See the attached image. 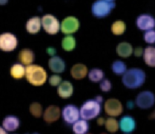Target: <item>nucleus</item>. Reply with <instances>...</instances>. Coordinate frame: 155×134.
Returning <instances> with one entry per match:
<instances>
[{
    "label": "nucleus",
    "mask_w": 155,
    "mask_h": 134,
    "mask_svg": "<svg viewBox=\"0 0 155 134\" xmlns=\"http://www.w3.org/2000/svg\"><path fill=\"white\" fill-rule=\"evenodd\" d=\"M30 111L35 116H40L42 113V107L38 102H33L30 106Z\"/></svg>",
    "instance_id": "c85d7f7f"
},
{
    "label": "nucleus",
    "mask_w": 155,
    "mask_h": 134,
    "mask_svg": "<svg viewBox=\"0 0 155 134\" xmlns=\"http://www.w3.org/2000/svg\"><path fill=\"white\" fill-rule=\"evenodd\" d=\"M149 118H155V110L150 115Z\"/></svg>",
    "instance_id": "58836bf2"
},
{
    "label": "nucleus",
    "mask_w": 155,
    "mask_h": 134,
    "mask_svg": "<svg viewBox=\"0 0 155 134\" xmlns=\"http://www.w3.org/2000/svg\"><path fill=\"white\" fill-rule=\"evenodd\" d=\"M111 88V82L108 79H104L100 83V88L103 91L107 92L110 90Z\"/></svg>",
    "instance_id": "7c9ffc66"
},
{
    "label": "nucleus",
    "mask_w": 155,
    "mask_h": 134,
    "mask_svg": "<svg viewBox=\"0 0 155 134\" xmlns=\"http://www.w3.org/2000/svg\"><path fill=\"white\" fill-rule=\"evenodd\" d=\"M117 53L121 57H127L133 53L132 46L127 42H121L116 47Z\"/></svg>",
    "instance_id": "412c9836"
},
{
    "label": "nucleus",
    "mask_w": 155,
    "mask_h": 134,
    "mask_svg": "<svg viewBox=\"0 0 155 134\" xmlns=\"http://www.w3.org/2000/svg\"><path fill=\"white\" fill-rule=\"evenodd\" d=\"M145 63L150 66H155V48L148 46L145 48L143 53Z\"/></svg>",
    "instance_id": "aec40b11"
},
{
    "label": "nucleus",
    "mask_w": 155,
    "mask_h": 134,
    "mask_svg": "<svg viewBox=\"0 0 155 134\" xmlns=\"http://www.w3.org/2000/svg\"><path fill=\"white\" fill-rule=\"evenodd\" d=\"M10 74L15 78H21L25 75V68L20 63H15L10 68Z\"/></svg>",
    "instance_id": "5701e85b"
},
{
    "label": "nucleus",
    "mask_w": 155,
    "mask_h": 134,
    "mask_svg": "<svg viewBox=\"0 0 155 134\" xmlns=\"http://www.w3.org/2000/svg\"><path fill=\"white\" fill-rule=\"evenodd\" d=\"M25 75L27 80L32 85L39 86L44 84L47 77L46 71L38 65H28L25 68Z\"/></svg>",
    "instance_id": "f03ea898"
},
{
    "label": "nucleus",
    "mask_w": 155,
    "mask_h": 134,
    "mask_svg": "<svg viewBox=\"0 0 155 134\" xmlns=\"http://www.w3.org/2000/svg\"><path fill=\"white\" fill-rule=\"evenodd\" d=\"M41 24L45 31L50 34L57 33L59 30V22L53 15L47 14L41 18Z\"/></svg>",
    "instance_id": "39448f33"
},
{
    "label": "nucleus",
    "mask_w": 155,
    "mask_h": 134,
    "mask_svg": "<svg viewBox=\"0 0 155 134\" xmlns=\"http://www.w3.org/2000/svg\"><path fill=\"white\" fill-rule=\"evenodd\" d=\"M105 1H112L113 0H105Z\"/></svg>",
    "instance_id": "37998d69"
},
{
    "label": "nucleus",
    "mask_w": 155,
    "mask_h": 134,
    "mask_svg": "<svg viewBox=\"0 0 155 134\" xmlns=\"http://www.w3.org/2000/svg\"><path fill=\"white\" fill-rule=\"evenodd\" d=\"M145 73L139 68H131L124 74L122 81L128 88H136L141 86L145 81Z\"/></svg>",
    "instance_id": "f257e3e1"
},
{
    "label": "nucleus",
    "mask_w": 155,
    "mask_h": 134,
    "mask_svg": "<svg viewBox=\"0 0 155 134\" xmlns=\"http://www.w3.org/2000/svg\"><path fill=\"white\" fill-rule=\"evenodd\" d=\"M87 134H92V133H87Z\"/></svg>",
    "instance_id": "c03bdc74"
},
{
    "label": "nucleus",
    "mask_w": 155,
    "mask_h": 134,
    "mask_svg": "<svg viewBox=\"0 0 155 134\" xmlns=\"http://www.w3.org/2000/svg\"><path fill=\"white\" fill-rule=\"evenodd\" d=\"M18 59L19 61L24 65H31L35 59V55L32 50L24 48L20 51L18 54Z\"/></svg>",
    "instance_id": "f3484780"
},
{
    "label": "nucleus",
    "mask_w": 155,
    "mask_h": 134,
    "mask_svg": "<svg viewBox=\"0 0 155 134\" xmlns=\"http://www.w3.org/2000/svg\"><path fill=\"white\" fill-rule=\"evenodd\" d=\"M126 29L125 24L122 21H115L111 27V30L114 34H121Z\"/></svg>",
    "instance_id": "a878e982"
},
{
    "label": "nucleus",
    "mask_w": 155,
    "mask_h": 134,
    "mask_svg": "<svg viewBox=\"0 0 155 134\" xmlns=\"http://www.w3.org/2000/svg\"><path fill=\"white\" fill-rule=\"evenodd\" d=\"M25 134H29V133H25Z\"/></svg>",
    "instance_id": "a18cd8bd"
},
{
    "label": "nucleus",
    "mask_w": 155,
    "mask_h": 134,
    "mask_svg": "<svg viewBox=\"0 0 155 134\" xmlns=\"http://www.w3.org/2000/svg\"><path fill=\"white\" fill-rule=\"evenodd\" d=\"M0 134H8V133L5 131V130L0 126Z\"/></svg>",
    "instance_id": "4c0bfd02"
},
{
    "label": "nucleus",
    "mask_w": 155,
    "mask_h": 134,
    "mask_svg": "<svg viewBox=\"0 0 155 134\" xmlns=\"http://www.w3.org/2000/svg\"><path fill=\"white\" fill-rule=\"evenodd\" d=\"M101 109V103L96 100H88L83 103L80 109V115L84 119H91L96 116Z\"/></svg>",
    "instance_id": "7ed1b4c3"
},
{
    "label": "nucleus",
    "mask_w": 155,
    "mask_h": 134,
    "mask_svg": "<svg viewBox=\"0 0 155 134\" xmlns=\"http://www.w3.org/2000/svg\"><path fill=\"white\" fill-rule=\"evenodd\" d=\"M18 45L16 37L10 33H4L0 34V49L4 51H11L15 49Z\"/></svg>",
    "instance_id": "423d86ee"
},
{
    "label": "nucleus",
    "mask_w": 155,
    "mask_h": 134,
    "mask_svg": "<svg viewBox=\"0 0 155 134\" xmlns=\"http://www.w3.org/2000/svg\"><path fill=\"white\" fill-rule=\"evenodd\" d=\"M47 53L50 55V56H54V55L56 54V51L55 49V48H53V47H48L46 49Z\"/></svg>",
    "instance_id": "72a5a7b5"
},
{
    "label": "nucleus",
    "mask_w": 155,
    "mask_h": 134,
    "mask_svg": "<svg viewBox=\"0 0 155 134\" xmlns=\"http://www.w3.org/2000/svg\"><path fill=\"white\" fill-rule=\"evenodd\" d=\"M79 27V22L77 18L73 16H68L62 22L61 29L65 34H70L78 30Z\"/></svg>",
    "instance_id": "9d476101"
},
{
    "label": "nucleus",
    "mask_w": 155,
    "mask_h": 134,
    "mask_svg": "<svg viewBox=\"0 0 155 134\" xmlns=\"http://www.w3.org/2000/svg\"><path fill=\"white\" fill-rule=\"evenodd\" d=\"M105 126L107 130L110 132H115L118 130L119 123L113 117L108 118L105 121Z\"/></svg>",
    "instance_id": "393cba45"
},
{
    "label": "nucleus",
    "mask_w": 155,
    "mask_h": 134,
    "mask_svg": "<svg viewBox=\"0 0 155 134\" xmlns=\"http://www.w3.org/2000/svg\"><path fill=\"white\" fill-rule=\"evenodd\" d=\"M127 107L128 108V109H132L134 107V103L133 101L131 100H129L127 101Z\"/></svg>",
    "instance_id": "c9c22d12"
},
{
    "label": "nucleus",
    "mask_w": 155,
    "mask_h": 134,
    "mask_svg": "<svg viewBox=\"0 0 155 134\" xmlns=\"http://www.w3.org/2000/svg\"><path fill=\"white\" fill-rule=\"evenodd\" d=\"M104 109L105 112L111 116L119 115L123 110L121 102L116 98H109L105 101Z\"/></svg>",
    "instance_id": "1a4fd4ad"
},
{
    "label": "nucleus",
    "mask_w": 155,
    "mask_h": 134,
    "mask_svg": "<svg viewBox=\"0 0 155 134\" xmlns=\"http://www.w3.org/2000/svg\"><path fill=\"white\" fill-rule=\"evenodd\" d=\"M76 45L75 39L72 36H66L62 40V46L65 51L72 50Z\"/></svg>",
    "instance_id": "b1692460"
},
{
    "label": "nucleus",
    "mask_w": 155,
    "mask_h": 134,
    "mask_svg": "<svg viewBox=\"0 0 155 134\" xmlns=\"http://www.w3.org/2000/svg\"><path fill=\"white\" fill-rule=\"evenodd\" d=\"M112 70L116 74H122L127 71V66L123 62L116 60L112 65Z\"/></svg>",
    "instance_id": "cd10ccee"
},
{
    "label": "nucleus",
    "mask_w": 155,
    "mask_h": 134,
    "mask_svg": "<svg viewBox=\"0 0 155 134\" xmlns=\"http://www.w3.org/2000/svg\"><path fill=\"white\" fill-rule=\"evenodd\" d=\"M144 39L146 42L153 43L155 42V30H150L144 34Z\"/></svg>",
    "instance_id": "c756f323"
},
{
    "label": "nucleus",
    "mask_w": 155,
    "mask_h": 134,
    "mask_svg": "<svg viewBox=\"0 0 155 134\" xmlns=\"http://www.w3.org/2000/svg\"><path fill=\"white\" fill-rule=\"evenodd\" d=\"M61 77L58 75H52L49 78V83L52 86L59 85L61 82Z\"/></svg>",
    "instance_id": "2f4dec72"
},
{
    "label": "nucleus",
    "mask_w": 155,
    "mask_h": 134,
    "mask_svg": "<svg viewBox=\"0 0 155 134\" xmlns=\"http://www.w3.org/2000/svg\"><path fill=\"white\" fill-rule=\"evenodd\" d=\"M48 66L50 69L54 72L60 73L65 69V63L59 56H53L48 60Z\"/></svg>",
    "instance_id": "4468645a"
},
{
    "label": "nucleus",
    "mask_w": 155,
    "mask_h": 134,
    "mask_svg": "<svg viewBox=\"0 0 155 134\" xmlns=\"http://www.w3.org/2000/svg\"><path fill=\"white\" fill-rule=\"evenodd\" d=\"M94 100H96L97 102H99V103H101L102 102V100H103V98H102V97L101 96V95H97Z\"/></svg>",
    "instance_id": "e433bc0d"
},
{
    "label": "nucleus",
    "mask_w": 155,
    "mask_h": 134,
    "mask_svg": "<svg viewBox=\"0 0 155 134\" xmlns=\"http://www.w3.org/2000/svg\"><path fill=\"white\" fill-rule=\"evenodd\" d=\"M73 130L76 134H85L88 129V123L85 120H78L73 123Z\"/></svg>",
    "instance_id": "4be33fe9"
},
{
    "label": "nucleus",
    "mask_w": 155,
    "mask_h": 134,
    "mask_svg": "<svg viewBox=\"0 0 155 134\" xmlns=\"http://www.w3.org/2000/svg\"><path fill=\"white\" fill-rule=\"evenodd\" d=\"M100 134H107V133H105V132H102V133H101Z\"/></svg>",
    "instance_id": "a19ab883"
},
{
    "label": "nucleus",
    "mask_w": 155,
    "mask_h": 134,
    "mask_svg": "<svg viewBox=\"0 0 155 134\" xmlns=\"http://www.w3.org/2000/svg\"><path fill=\"white\" fill-rule=\"evenodd\" d=\"M32 134H39V133H37V132H35V133H32Z\"/></svg>",
    "instance_id": "79ce46f5"
},
{
    "label": "nucleus",
    "mask_w": 155,
    "mask_h": 134,
    "mask_svg": "<svg viewBox=\"0 0 155 134\" xmlns=\"http://www.w3.org/2000/svg\"><path fill=\"white\" fill-rule=\"evenodd\" d=\"M155 101V96L149 91L140 92L136 98V103L140 108L147 109L151 107Z\"/></svg>",
    "instance_id": "0eeeda50"
},
{
    "label": "nucleus",
    "mask_w": 155,
    "mask_h": 134,
    "mask_svg": "<svg viewBox=\"0 0 155 134\" xmlns=\"http://www.w3.org/2000/svg\"><path fill=\"white\" fill-rule=\"evenodd\" d=\"M115 3L105 0H97L95 1L91 8L93 14L96 17H104L108 15L111 9L114 8Z\"/></svg>",
    "instance_id": "20e7f679"
},
{
    "label": "nucleus",
    "mask_w": 155,
    "mask_h": 134,
    "mask_svg": "<svg viewBox=\"0 0 155 134\" xmlns=\"http://www.w3.org/2000/svg\"><path fill=\"white\" fill-rule=\"evenodd\" d=\"M61 113L60 108L55 105H50L48 106L44 113V118L45 121L51 123L57 120Z\"/></svg>",
    "instance_id": "f8f14e48"
},
{
    "label": "nucleus",
    "mask_w": 155,
    "mask_h": 134,
    "mask_svg": "<svg viewBox=\"0 0 155 134\" xmlns=\"http://www.w3.org/2000/svg\"><path fill=\"white\" fill-rule=\"evenodd\" d=\"M62 114L65 121L68 124L74 123L78 120L80 115L79 109L73 104H67L64 106Z\"/></svg>",
    "instance_id": "6e6552de"
},
{
    "label": "nucleus",
    "mask_w": 155,
    "mask_h": 134,
    "mask_svg": "<svg viewBox=\"0 0 155 134\" xmlns=\"http://www.w3.org/2000/svg\"><path fill=\"white\" fill-rule=\"evenodd\" d=\"M58 94L62 98H68L70 97L73 92V87L69 81H63L58 85L57 89Z\"/></svg>",
    "instance_id": "2eb2a0df"
},
{
    "label": "nucleus",
    "mask_w": 155,
    "mask_h": 134,
    "mask_svg": "<svg viewBox=\"0 0 155 134\" xmlns=\"http://www.w3.org/2000/svg\"><path fill=\"white\" fill-rule=\"evenodd\" d=\"M87 71L88 69L85 65L81 63H78L72 66L70 72L73 78L76 79H81L86 75Z\"/></svg>",
    "instance_id": "6ab92c4d"
},
{
    "label": "nucleus",
    "mask_w": 155,
    "mask_h": 134,
    "mask_svg": "<svg viewBox=\"0 0 155 134\" xmlns=\"http://www.w3.org/2000/svg\"><path fill=\"white\" fill-rule=\"evenodd\" d=\"M134 54L136 56H140L143 54V49L142 47H137L135 48Z\"/></svg>",
    "instance_id": "473e14b6"
},
{
    "label": "nucleus",
    "mask_w": 155,
    "mask_h": 134,
    "mask_svg": "<svg viewBox=\"0 0 155 134\" xmlns=\"http://www.w3.org/2000/svg\"><path fill=\"white\" fill-rule=\"evenodd\" d=\"M136 24L140 30H150L155 27V19L149 14H143L137 18Z\"/></svg>",
    "instance_id": "9b49d317"
},
{
    "label": "nucleus",
    "mask_w": 155,
    "mask_h": 134,
    "mask_svg": "<svg viewBox=\"0 0 155 134\" xmlns=\"http://www.w3.org/2000/svg\"><path fill=\"white\" fill-rule=\"evenodd\" d=\"M119 126L122 131L125 133H129L134 129L136 127V122L132 116L130 115H124L120 120Z\"/></svg>",
    "instance_id": "ddd939ff"
},
{
    "label": "nucleus",
    "mask_w": 155,
    "mask_h": 134,
    "mask_svg": "<svg viewBox=\"0 0 155 134\" xmlns=\"http://www.w3.org/2000/svg\"><path fill=\"white\" fill-rule=\"evenodd\" d=\"M105 119L103 118V117H99L97 119V124L101 126V125H103L104 124H105Z\"/></svg>",
    "instance_id": "f704fd0d"
},
{
    "label": "nucleus",
    "mask_w": 155,
    "mask_h": 134,
    "mask_svg": "<svg viewBox=\"0 0 155 134\" xmlns=\"http://www.w3.org/2000/svg\"><path fill=\"white\" fill-rule=\"evenodd\" d=\"M19 121L17 116L12 115L6 116L2 121V126L7 130H15L19 126Z\"/></svg>",
    "instance_id": "a211bd4d"
},
{
    "label": "nucleus",
    "mask_w": 155,
    "mask_h": 134,
    "mask_svg": "<svg viewBox=\"0 0 155 134\" xmlns=\"http://www.w3.org/2000/svg\"><path fill=\"white\" fill-rule=\"evenodd\" d=\"M41 26V19L38 16H33L29 19L26 23L27 31L31 34L39 31Z\"/></svg>",
    "instance_id": "dca6fc26"
},
{
    "label": "nucleus",
    "mask_w": 155,
    "mask_h": 134,
    "mask_svg": "<svg viewBox=\"0 0 155 134\" xmlns=\"http://www.w3.org/2000/svg\"><path fill=\"white\" fill-rule=\"evenodd\" d=\"M104 72L98 68H93L91 69L88 73L89 78L93 81H99L104 77Z\"/></svg>",
    "instance_id": "bb28decb"
},
{
    "label": "nucleus",
    "mask_w": 155,
    "mask_h": 134,
    "mask_svg": "<svg viewBox=\"0 0 155 134\" xmlns=\"http://www.w3.org/2000/svg\"><path fill=\"white\" fill-rule=\"evenodd\" d=\"M8 0H0V5H4L7 3Z\"/></svg>",
    "instance_id": "ea45409f"
}]
</instances>
